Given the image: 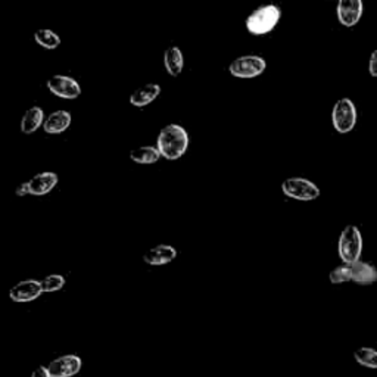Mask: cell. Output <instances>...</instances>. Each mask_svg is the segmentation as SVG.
I'll list each match as a JSON object with an SVG mask.
<instances>
[{
    "mask_svg": "<svg viewBox=\"0 0 377 377\" xmlns=\"http://www.w3.org/2000/svg\"><path fill=\"white\" fill-rule=\"evenodd\" d=\"M71 125V113L68 111H55L44 120L43 130L48 134L64 133Z\"/></svg>",
    "mask_w": 377,
    "mask_h": 377,
    "instance_id": "obj_13",
    "label": "cell"
},
{
    "mask_svg": "<svg viewBox=\"0 0 377 377\" xmlns=\"http://www.w3.org/2000/svg\"><path fill=\"white\" fill-rule=\"evenodd\" d=\"M283 195L296 201H314L320 196V189L311 180L304 177H291L282 183Z\"/></svg>",
    "mask_w": 377,
    "mask_h": 377,
    "instance_id": "obj_5",
    "label": "cell"
},
{
    "mask_svg": "<svg viewBox=\"0 0 377 377\" xmlns=\"http://www.w3.org/2000/svg\"><path fill=\"white\" fill-rule=\"evenodd\" d=\"M329 279H330V283H333V284H342V283H347V282H352V267L349 264L339 266L330 271Z\"/></svg>",
    "mask_w": 377,
    "mask_h": 377,
    "instance_id": "obj_21",
    "label": "cell"
},
{
    "mask_svg": "<svg viewBox=\"0 0 377 377\" xmlns=\"http://www.w3.org/2000/svg\"><path fill=\"white\" fill-rule=\"evenodd\" d=\"M177 257V250L176 248L169 246V245H158L155 248H151L149 250H146L143 255V261L147 266H165L173 262Z\"/></svg>",
    "mask_w": 377,
    "mask_h": 377,
    "instance_id": "obj_11",
    "label": "cell"
},
{
    "mask_svg": "<svg viewBox=\"0 0 377 377\" xmlns=\"http://www.w3.org/2000/svg\"><path fill=\"white\" fill-rule=\"evenodd\" d=\"M266 68L267 62L264 58L257 55H245L236 58L228 66V71L237 78H254L264 73Z\"/></svg>",
    "mask_w": 377,
    "mask_h": 377,
    "instance_id": "obj_6",
    "label": "cell"
},
{
    "mask_svg": "<svg viewBox=\"0 0 377 377\" xmlns=\"http://www.w3.org/2000/svg\"><path fill=\"white\" fill-rule=\"evenodd\" d=\"M44 122V112L40 107H31L26 111L21 120V131L24 134H33L37 131L40 125Z\"/></svg>",
    "mask_w": 377,
    "mask_h": 377,
    "instance_id": "obj_16",
    "label": "cell"
},
{
    "mask_svg": "<svg viewBox=\"0 0 377 377\" xmlns=\"http://www.w3.org/2000/svg\"><path fill=\"white\" fill-rule=\"evenodd\" d=\"M15 195H17V196H26V195H31L28 181L22 183V185H19V186L17 187V190H15Z\"/></svg>",
    "mask_w": 377,
    "mask_h": 377,
    "instance_id": "obj_24",
    "label": "cell"
},
{
    "mask_svg": "<svg viewBox=\"0 0 377 377\" xmlns=\"http://www.w3.org/2000/svg\"><path fill=\"white\" fill-rule=\"evenodd\" d=\"M65 286V277L61 276V274H49L42 280V288L43 292L46 293H52V292H58Z\"/></svg>",
    "mask_w": 377,
    "mask_h": 377,
    "instance_id": "obj_22",
    "label": "cell"
},
{
    "mask_svg": "<svg viewBox=\"0 0 377 377\" xmlns=\"http://www.w3.org/2000/svg\"><path fill=\"white\" fill-rule=\"evenodd\" d=\"M189 142V134L181 125L168 124L159 131L156 147L168 161H176L186 154Z\"/></svg>",
    "mask_w": 377,
    "mask_h": 377,
    "instance_id": "obj_1",
    "label": "cell"
},
{
    "mask_svg": "<svg viewBox=\"0 0 377 377\" xmlns=\"http://www.w3.org/2000/svg\"><path fill=\"white\" fill-rule=\"evenodd\" d=\"M364 12L362 0H339L336 15L344 27L357 26Z\"/></svg>",
    "mask_w": 377,
    "mask_h": 377,
    "instance_id": "obj_8",
    "label": "cell"
},
{
    "mask_svg": "<svg viewBox=\"0 0 377 377\" xmlns=\"http://www.w3.org/2000/svg\"><path fill=\"white\" fill-rule=\"evenodd\" d=\"M31 377H52L48 367H44V365H39V367L33 371Z\"/></svg>",
    "mask_w": 377,
    "mask_h": 377,
    "instance_id": "obj_25",
    "label": "cell"
},
{
    "mask_svg": "<svg viewBox=\"0 0 377 377\" xmlns=\"http://www.w3.org/2000/svg\"><path fill=\"white\" fill-rule=\"evenodd\" d=\"M34 40H36V43L40 44L42 48L49 49V50L59 48L61 44V37L58 36V34L48 28H42L34 33Z\"/></svg>",
    "mask_w": 377,
    "mask_h": 377,
    "instance_id": "obj_19",
    "label": "cell"
},
{
    "mask_svg": "<svg viewBox=\"0 0 377 377\" xmlns=\"http://www.w3.org/2000/svg\"><path fill=\"white\" fill-rule=\"evenodd\" d=\"M164 65L165 70L169 75L177 77L183 71V65H185V59H183V53L177 46H169V48L164 53Z\"/></svg>",
    "mask_w": 377,
    "mask_h": 377,
    "instance_id": "obj_17",
    "label": "cell"
},
{
    "mask_svg": "<svg viewBox=\"0 0 377 377\" xmlns=\"http://www.w3.org/2000/svg\"><path fill=\"white\" fill-rule=\"evenodd\" d=\"M30 192L34 196H44L49 192L53 190V187L58 185V176L50 171H44V173L36 174L28 180Z\"/></svg>",
    "mask_w": 377,
    "mask_h": 377,
    "instance_id": "obj_12",
    "label": "cell"
},
{
    "mask_svg": "<svg viewBox=\"0 0 377 377\" xmlns=\"http://www.w3.org/2000/svg\"><path fill=\"white\" fill-rule=\"evenodd\" d=\"M357 117L358 113L356 104L351 99L342 98L335 104L332 111V122L338 133L347 134L352 131L357 124Z\"/></svg>",
    "mask_w": 377,
    "mask_h": 377,
    "instance_id": "obj_4",
    "label": "cell"
},
{
    "mask_svg": "<svg viewBox=\"0 0 377 377\" xmlns=\"http://www.w3.org/2000/svg\"><path fill=\"white\" fill-rule=\"evenodd\" d=\"M353 358L356 361L362 365V367L377 370V351L373 348L361 347L356 352H353Z\"/></svg>",
    "mask_w": 377,
    "mask_h": 377,
    "instance_id": "obj_20",
    "label": "cell"
},
{
    "mask_svg": "<svg viewBox=\"0 0 377 377\" xmlns=\"http://www.w3.org/2000/svg\"><path fill=\"white\" fill-rule=\"evenodd\" d=\"M43 293L42 282L37 280H22L17 283L12 289L9 291L10 301L22 304V302H31L36 301L39 296Z\"/></svg>",
    "mask_w": 377,
    "mask_h": 377,
    "instance_id": "obj_10",
    "label": "cell"
},
{
    "mask_svg": "<svg viewBox=\"0 0 377 377\" xmlns=\"http://www.w3.org/2000/svg\"><path fill=\"white\" fill-rule=\"evenodd\" d=\"M83 367V360L78 356H62L49 362L48 370L52 377H73Z\"/></svg>",
    "mask_w": 377,
    "mask_h": 377,
    "instance_id": "obj_9",
    "label": "cell"
},
{
    "mask_svg": "<svg viewBox=\"0 0 377 377\" xmlns=\"http://www.w3.org/2000/svg\"><path fill=\"white\" fill-rule=\"evenodd\" d=\"M280 8L276 5L259 6L246 18V30L254 36H264L276 28L280 21Z\"/></svg>",
    "mask_w": 377,
    "mask_h": 377,
    "instance_id": "obj_2",
    "label": "cell"
},
{
    "mask_svg": "<svg viewBox=\"0 0 377 377\" xmlns=\"http://www.w3.org/2000/svg\"><path fill=\"white\" fill-rule=\"evenodd\" d=\"M46 86L55 96L62 99H77L82 95V87L77 83V80L68 75H53L48 80Z\"/></svg>",
    "mask_w": 377,
    "mask_h": 377,
    "instance_id": "obj_7",
    "label": "cell"
},
{
    "mask_svg": "<svg viewBox=\"0 0 377 377\" xmlns=\"http://www.w3.org/2000/svg\"><path fill=\"white\" fill-rule=\"evenodd\" d=\"M352 267V282L357 284H373L377 282V268L367 261L358 259L351 264Z\"/></svg>",
    "mask_w": 377,
    "mask_h": 377,
    "instance_id": "obj_15",
    "label": "cell"
},
{
    "mask_svg": "<svg viewBox=\"0 0 377 377\" xmlns=\"http://www.w3.org/2000/svg\"><path fill=\"white\" fill-rule=\"evenodd\" d=\"M159 95H161V86L155 83L145 84L133 91V95L130 96V104L136 108H143L152 104Z\"/></svg>",
    "mask_w": 377,
    "mask_h": 377,
    "instance_id": "obj_14",
    "label": "cell"
},
{
    "mask_svg": "<svg viewBox=\"0 0 377 377\" xmlns=\"http://www.w3.org/2000/svg\"><path fill=\"white\" fill-rule=\"evenodd\" d=\"M338 252L344 264L357 262L362 252V235L357 226H347L339 236Z\"/></svg>",
    "mask_w": 377,
    "mask_h": 377,
    "instance_id": "obj_3",
    "label": "cell"
},
{
    "mask_svg": "<svg viewBox=\"0 0 377 377\" xmlns=\"http://www.w3.org/2000/svg\"><path fill=\"white\" fill-rule=\"evenodd\" d=\"M161 156V152L155 146H140L130 152V159L136 164H155Z\"/></svg>",
    "mask_w": 377,
    "mask_h": 377,
    "instance_id": "obj_18",
    "label": "cell"
},
{
    "mask_svg": "<svg viewBox=\"0 0 377 377\" xmlns=\"http://www.w3.org/2000/svg\"><path fill=\"white\" fill-rule=\"evenodd\" d=\"M369 73L371 77L377 78V49L371 53L369 61Z\"/></svg>",
    "mask_w": 377,
    "mask_h": 377,
    "instance_id": "obj_23",
    "label": "cell"
}]
</instances>
